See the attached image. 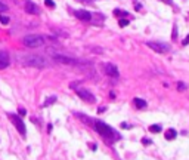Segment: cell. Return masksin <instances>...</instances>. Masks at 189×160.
Instances as JSON below:
<instances>
[{
	"label": "cell",
	"instance_id": "7a4b0ae2",
	"mask_svg": "<svg viewBox=\"0 0 189 160\" xmlns=\"http://www.w3.org/2000/svg\"><path fill=\"white\" fill-rule=\"evenodd\" d=\"M21 62L27 67H34V68H44L47 65V61L40 55H22Z\"/></svg>",
	"mask_w": 189,
	"mask_h": 160
},
{
	"label": "cell",
	"instance_id": "5bb4252c",
	"mask_svg": "<svg viewBox=\"0 0 189 160\" xmlns=\"http://www.w3.org/2000/svg\"><path fill=\"white\" fill-rule=\"evenodd\" d=\"M149 130L154 132V133H158V132H161V126H159V124H151V126H149Z\"/></svg>",
	"mask_w": 189,
	"mask_h": 160
},
{
	"label": "cell",
	"instance_id": "603a6c76",
	"mask_svg": "<svg viewBox=\"0 0 189 160\" xmlns=\"http://www.w3.org/2000/svg\"><path fill=\"white\" fill-rule=\"evenodd\" d=\"M77 2H81V3H86V5H90V3H93V0H77Z\"/></svg>",
	"mask_w": 189,
	"mask_h": 160
},
{
	"label": "cell",
	"instance_id": "5b68a950",
	"mask_svg": "<svg viewBox=\"0 0 189 160\" xmlns=\"http://www.w3.org/2000/svg\"><path fill=\"white\" fill-rule=\"evenodd\" d=\"M146 45L152 50H155V52H158V53H167L170 50V46L165 45V43H161V41H148Z\"/></svg>",
	"mask_w": 189,
	"mask_h": 160
},
{
	"label": "cell",
	"instance_id": "d4e9b609",
	"mask_svg": "<svg viewBox=\"0 0 189 160\" xmlns=\"http://www.w3.org/2000/svg\"><path fill=\"white\" fill-rule=\"evenodd\" d=\"M19 114H21V116H25V114H27V111H25L24 108H19Z\"/></svg>",
	"mask_w": 189,
	"mask_h": 160
},
{
	"label": "cell",
	"instance_id": "484cf974",
	"mask_svg": "<svg viewBox=\"0 0 189 160\" xmlns=\"http://www.w3.org/2000/svg\"><path fill=\"white\" fill-rule=\"evenodd\" d=\"M183 45H189V36L185 39V40H183Z\"/></svg>",
	"mask_w": 189,
	"mask_h": 160
},
{
	"label": "cell",
	"instance_id": "e0dca14e",
	"mask_svg": "<svg viewBox=\"0 0 189 160\" xmlns=\"http://www.w3.org/2000/svg\"><path fill=\"white\" fill-rule=\"evenodd\" d=\"M9 21H11V19H9V16H5V15H0V22L3 24V25H7V24H9Z\"/></svg>",
	"mask_w": 189,
	"mask_h": 160
},
{
	"label": "cell",
	"instance_id": "4316f807",
	"mask_svg": "<svg viewBox=\"0 0 189 160\" xmlns=\"http://www.w3.org/2000/svg\"><path fill=\"white\" fill-rule=\"evenodd\" d=\"M136 11H142V6L139 3H136Z\"/></svg>",
	"mask_w": 189,
	"mask_h": 160
},
{
	"label": "cell",
	"instance_id": "d6986e66",
	"mask_svg": "<svg viewBox=\"0 0 189 160\" xmlns=\"http://www.w3.org/2000/svg\"><path fill=\"white\" fill-rule=\"evenodd\" d=\"M53 101H56V98H55V96H50V98H49V99H46V102H44V104H43V105H44V107H47V105H50V102H53Z\"/></svg>",
	"mask_w": 189,
	"mask_h": 160
},
{
	"label": "cell",
	"instance_id": "7c38bea8",
	"mask_svg": "<svg viewBox=\"0 0 189 160\" xmlns=\"http://www.w3.org/2000/svg\"><path fill=\"white\" fill-rule=\"evenodd\" d=\"M133 104H135V107L136 108H139V110L146 108V101L140 99V98H135V99H133Z\"/></svg>",
	"mask_w": 189,
	"mask_h": 160
},
{
	"label": "cell",
	"instance_id": "ba28073f",
	"mask_svg": "<svg viewBox=\"0 0 189 160\" xmlns=\"http://www.w3.org/2000/svg\"><path fill=\"white\" fill-rule=\"evenodd\" d=\"M75 16L80 19V21H90L92 19V13L87 11H84V9H78L75 11Z\"/></svg>",
	"mask_w": 189,
	"mask_h": 160
},
{
	"label": "cell",
	"instance_id": "ac0fdd59",
	"mask_svg": "<svg viewBox=\"0 0 189 160\" xmlns=\"http://www.w3.org/2000/svg\"><path fill=\"white\" fill-rule=\"evenodd\" d=\"M44 5L47 6V7H55V2H53V0H44Z\"/></svg>",
	"mask_w": 189,
	"mask_h": 160
},
{
	"label": "cell",
	"instance_id": "83f0119b",
	"mask_svg": "<svg viewBox=\"0 0 189 160\" xmlns=\"http://www.w3.org/2000/svg\"><path fill=\"white\" fill-rule=\"evenodd\" d=\"M121 128H124V129H129V126H127V123H121Z\"/></svg>",
	"mask_w": 189,
	"mask_h": 160
},
{
	"label": "cell",
	"instance_id": "6da1fadb",
	"mask_svg": "<svg viewBox=\"0 0 189 160\" xmlns=\"http://www.w3.org/2000/svg\"><path fill=\"white\" fill-rule=\"evenodd\" d=\"M93 128H94L96 132H99L102 138H105V141L108 139L109 142H114V141H117L118 138H120V135L112 129L111 126H108L106 123L100 122V120H94V122H93Z\"/></svg>",
	"mask_w": 189,
	"mask_h": 160
},
{
	"label": "cell",
	"instance_id": "8992f818",
	"mask_svg": "<svg viewBox=\"0 0 189 160\" xmlns=\"http://www.w3.org/2000/svg\"><path fill=\"white\" fill-rule=\"evenodd\" d=\"M9 119H11L12 123L16 126V129L19 130V133H21V135H25V132H27V130H25V124H24L22 120L18 117V116H15V114H9Z\"/></svg>",
	"mask_w": 189,
	"mask_h": 160
},
{
	"label": "cell",
	"instance_id": "9c48e42d",
	"mask_svg": "<svg viewBox=\"0 0 189 160\" xmlns=\"http://www.w3.org/2000/svg\"><path fill=\"white\" fill-rule=\"evenodd\" d=\"M25 11L28 12V13H31V15H39V13H40L39 6L34 5L33 2H27V3H25Z\"/></svg>",
	"mask_w": 189,
	"mask_h": 160
},
{
	"label": "cell",
	"instance_id": "3957f363",
	"mask_svg": "<svg viewBox=\"0 0 189 160\" xmlns=\"http://www.w3.org/2000/svg\"><path fill=\"white\" fill-rule=\"evenodd\" d=\"M52 58L59 62V64H64V65H78V64H84V61H78V59L72 58V56H68V55H61V53H53Z\"/></svg>",
	"mask_w": 189,
	"mask_h": 160
},
{
	"label": "cell",
	"instance_id": "277c9868",
	"mask_svg": "<svg viewBox=\"0 0 189 160\" xmlns=\"http://www.w3.org/2000/svg\"><path fill=\"white\" fill-rule=\"evenodd\" d=\"M24 45L27 47H40L44 45V39L40 37V36H35V34H30L24 37Z\"/></svg>",
	"mask_w": 189,
	"mask_h": 160
},
{
	"label": "cell",
	"instance_id": "cb8c5ba5",
	"mask_svg": "<svg viewBox=\"0 0 189 160\" xmlns=\"http://www.w3.org/2000/svg\"><path fill=\"white\" fill-rule=\"evenodd\" d=\"M177 88L180 89V90H185V85H183V83H179V85H177Z\"/></svg>",
	"mask_w": 189,
	"mask_h": 160
},
{
	"label": "cell",
	"instance_id": "ffe728a7",
	"mask_svg": "<svg viewBox=\"0 0 189 160\" xmlns=\"http://www.w3.org/2000/svg\"><path fill=\"white\" fill-rule=\"evenodd\" d=\"M6 11H7V6H6L5 3L0 0V12H6Z\"/></svg>",
	"mask_w": 189,
	"mask_h": 160
},
{
	"label": "cell",
	"instance_id": "4fadbf2b",
	"mask_svg": "<svg viewBox=\"0 0 189 160\" xmlns=\"http://www.w3.org/2000/svg\"><path fill=\"white\" fill-rule=\"evenodd\" d=\"M176 135H177V132L174 129H167V130H165V139H168V141L174 139Z\"/></svg>",
	"mask_w": 189,
	"mask_h": 160
},
{
	"label": "cell",
	"instance_id": "52a82bcc",
	"mask_svg": "<svg viewBox=\"0 0 189 160\" xmlns=\"http://www.w3.org/2000/svg\"><path fill=\"white\" fill-rule=\"evenodd\" d=\"M77 95H78L83 101H86V102H94L93 94L89 92V90H86V89H77Z\"/></svg>",
	"mask_w": 189,
	"mask_h": 160
},
{
	"label": "cell",
	"instance_id": "30bf717a",
	"mask_svg": "<svg viewBox=\"0 0 189 160\" xmlns=\"http://www.w3.org/2000/svg\"><path fill=\"white\" fill-rule=\"evenodd\" d=\"M103 71L111 77H118V68L114 64H106L105 68H103Z\"/></svg>",
	"mask_w": 189,
	"mask_h": 160
},
{
	"label": "cell",
	"instance_id": "9a60e30c",
	"mask_svg": "<svg viewBox=\"0 0 189 160\" xmlns=\"http://www.w3.org/2000/svg\"><path fill=\"white\" fill-rule=\"evenodd\" d=\"M114 15L115 16H127V12L120 11V9H114Z\"/></svg>",
	"mask_w": 189,
	"mask_h": 160
},
{
	"label": "cell",
	"instance_id": "2e32d148",
	"mask_svg": "<svg viewBox=\"0 0 189 160\" xmlns=\"http://www.w3.org/2000/svg\"><path fill=\"white\" fill-rule=\"evenodd\" d=\"M129 24H130V21L127 18H123V19L118 21V25H120V27H126V25H129Z\"/></svg>",
	"mask_w": 189,
	"mask_h": 160
},
{
	"label": "cell",
	"instance_id": "8fae6325",
	"mask_svg": "<svg viewBox=\"0 0 189 160\" xmlns=\"http://www.w3.org/2000/svg\"><path fill=\"white\" fill-rule=\"evenodd\" d=\"M9 65V55L6 52H0V70H5Z\"/></svg>",
	"mask_w": 189,
	"mask_h": 160
},
{
	"label": "cell",
	"instance_id": "44dd1931",
	"mask_svg": "<svg viewBox=\"0 0 189 160\" xmlns=\"http://www.w3.org/2000/svg\"><path fill=\"white\" fill-rule=\"evenodd\" d=\"M176 37H177V27L174 25V28H173V34H171V39H173V40H176Z\"/></svg>",
	"mask_w": 189,
	"mask_h": 160
},
{
	"label": "cell",
	"instance_id": "7402d4cb",
	"mask_svg": "<svg viewBox=\"0 0 189 160\" xmlns=\"http://www.w3.org/2000/svg\"><path fill=\"white\" fill-rule=\"evenodd\" d=\"M142 144H145V145H151V139H149V138H142Z\"/></svg>",
	"mask_w": 189,
	"mask_h": 160
}]
</instances>
